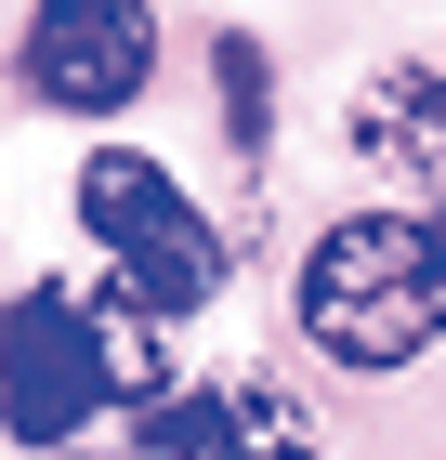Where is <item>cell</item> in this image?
<instances>
[{"instance_id":"6da1fadb","label":"cell","mask_w":446,"mask_h":460,"mask_svg":"<svg viewBox=\"0 0 446 460\" xmlns=\"http://www.w3.org/2000/svg\"><path fill=\"white\" fill-rule=\"evenodd\" d=\"M302 342L328 355V368H420V355L446 342V250L420 211H342L328 237L302 250Z\"/></svg>"},{"instance_id":"7a4b0ae2","label":"cell","mask_w":446,"mask_h":460,"mask_svg":"<svg viewBox=\"0 0 446 460\" xmlns=\"http://www.w3.org/2000/svg\"><path fill=\"white\" fill-rule=\"evenodd\" d=\"M79 224H92V250H105V289L144 303L158 329L197 316L210 289H223V224H210L158 158H132V145H92V158H79Z\"/></svg>"},{"instance_id":"3957f363","label":"cell","mask_w":446,"mask_h":460,"mask_svg":"<svg viewBox=\"0 0 446 460\" xmlns=\"http://www.w3.org/2000/svg\"><path fill=\"white\" fill-rule=\"evenodd\" d=\"M105 408H118L105 303L92 289H13L0 303V421L27 434V447H79Z\"/></svg>"},{"instance_id":"277c9868","label":"cell","mask_w":446,"mask_h":460,"mask_svg":"<svg viewBox=\"0 0 446 460\" xmlns=\"http://www.w3.org/2000/svg\"><path fill=\"white\" fill-rule=\"evenodd\" d=\"M158 79V13L144 0H39L27 13V93L66 119H118Z\"/></svg>"},{"instance_id":"5b68a950","label":"cell","mask_w":446,"mask_h":460,"mask_svg":"<svg viewBox=\"0 0 446 460\" xmlns=\"http://www.w3.org/2000/svg\"><path fill=\"white\" fill-rule=\"evenodd\" d=\"M132 460H328L302 421V394L275 382H171L132 421Z\"/></svg>"},{"instance_id":"8992f818","label":"cell","mask_w":446,"mask_h":460,"mask_svg":"<svg viewBox=\"0 0 446 460\" xmlns=\"http://www.w3.org/2000/svg\"><path fill=\"white\" fill-rule=\"evenodd\" d=\"M354 158L420 198H446V66H380L354 93Z\"/></svg>"},{"instance_id":"52a82bcc","label":"cell","mask_w":446,"mask_h":460,"mask_svg":"<svg viewBox=\"0 0 446 460\" xmlns=\"http://www.w3.org/2000/svg\"><path fill=\"white\" fill-rule=\"evenodd\" d=\"M433 250H446V198H433Z\"/></svg>"},{"instance_id":"ba28073f","label":"cell","mask_w":446,"mask_h":460,"mask_svg":"<svg viewBox=\"0 0 446 460\" xmlns=\"http://www.w3.org/2000/svg\"><path fill=\"white\" fill-rule=\"evenodd\" d=\"M53 460H66V447H53Z\"/></svg>"}]
</instances>
